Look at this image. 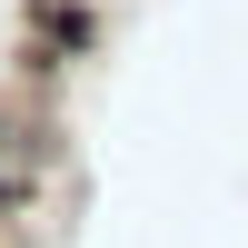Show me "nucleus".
Here are the masks:
<instances>
[]
</instances>
